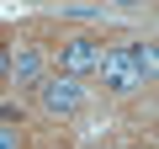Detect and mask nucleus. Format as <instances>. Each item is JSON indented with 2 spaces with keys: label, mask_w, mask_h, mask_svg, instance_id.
Masks as SVG:
<instances>
[{
  "label": "nucleus",
  "mask_w": 159,
  "mask_h": 149,
  "mask_svg": "<svg viewBox=\"0 0 159 149\" xmlns=\"http://www.w3.org/2000/svg\"><path fill=\"white\" fill-rule=\"evenodd\" d=\"M43 74H48V53H43L37 43H16V48H11V80H6V85L32 91Z\"/></svg>",
  "instance_id": "4"
},
{
  "label": "nucleus",
  "mask_w": 159,
  "mask_h": 149,
  "mask_svg": "<svg viewBox=\"0 0 159 149\" xmlns=\"http://www.w3.org/2000/svg\"><path fill=\"white\" fill-rule=\"evenodd\" d=\"M0 149H27V133L16 123H6V117H0Z\"/></svg>",
  "instance_id": "6"
},
{
  "label": "nucleus",
  "mask_w": 159,
  "mask_h": 149,
  "mask_svg": "<svg viewBox=\"0 0 159 149\" xmlns=\"http://www.w3.org/2000/svg\"><path fill=\"white\" fill-rule=\"evenodd\" d=\"M6 80H11V43L0 37V91H6Z\"/></svg>",
  "instance_id": "7"
},
{
  "label": "nucleus",
  "mask_w": 159,
  "mask_h": 149,
  "mask_svg": "<svg viewBox=\"0 0 159 149\" xmlns=\"http://www.w3.org/2000/svg\"><path fill=\"white\" fill-rule=\"evenodd\" d=\"M133 149H154V144H133Z\"/></svg>",
  "instance_id": "9"
},
{
  "label": "nucleus",
  "mask_w": 159,
  "mask_h": 149,
  "mask_svg": "<svg viewBox=\"0 0 159 149\" xmlns=\"http://www.w3.org/2000/svg\"><path fill=\"white\" fill-rule=\"evenodd\" d=\"M101 6H111V11H143L148 0H101Z\"/></svg>",
  "instance_id": "8"
},
{
  "label": "nucleus",
  "mask_w": 159,
  "mask_h": 149,
  "mask_svg": "<svg viewBox=\"0 0 159 149\" xmlns=\"http://www.w3.org/2000/svg\"><path fill=\"white\" fill-rule=\"evenodd\" d=\"M48 64H53L58 74H80V80H90L96 64H101V32H69V37H58L53 53H48Z\"/></svg>",
  "instance_id": "3"
},
{
  "label": "nucleus",
  "mask_w": 159,
  "mask_h": 149,
  "mask_svg": "<svg viewBox=\"0 0 159 149\" xmlns=\"http://www.w3.org/2000/svg\"><path fill=\"white\" fill-rule=\"evenodd\" d=\"M96 74H101V91H106L111 101H133V96L148 91V85L138 80V69H133V59H127L122 43H101V64H96Z\"/></svg>",
  "instance_id": "2"
},
{
  "label": "nucleus",
  "mask_w": 159,
  "mask_h": 149,
  "mask_svg": "<svg viewBox=\"0 0 159 149\" xmlns=\"http://www.w3.org/2000/svg\"><path fill=\"white\" fill-rule=\"evenodd\" d=\"M96 149H117V144H96Z\"/></svg>",
  "instance_id": "10"
},
{
  "label": "nucleus",
  "mask_w": 159,
  "mask_h": 149,
  "mask_svg": "<svg viewBox=\"0 0 159 149\" xmlns=\"http://www.w3.org/2000/svg\"><path fill=\"white\" fill-rule=\"evenodd\" d=\"M32 96H37V107L48 112V117H80L85 112V101H90V91H85V80L80 74H43V80L32 85Z\"/></svg>",
  "instance_id": "1"
},
{
  "label": "nucleus",
  "mask_w": 159,
  "mask_h": 149,
  "mask_svg": "<svg viewBox=\"0 0 159 149\" xmlns=\"http://www.w3.org/2000/svg\"><path fill=\"white\" fill-rule=\"evenodd\" d=\"M122 48H127V59H133V69H138V80L154 85V80H159V48H154V37H127Z\"/></svg>",
  "instance_id": "5"
}]
</instances>
